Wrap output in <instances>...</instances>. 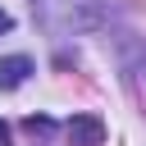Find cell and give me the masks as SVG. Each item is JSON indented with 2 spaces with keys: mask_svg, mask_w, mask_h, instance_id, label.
<instances>
[{
  "mask_svg": "<svg viewBox=\"0 0 146 146\" xmlns=\"http://www.w3.org/2000/svg\"><path fill=\"white\" fill-rule=\"evenodd\" d=\"M68 137H73V146H100L105 141V123L96 114H73L68 119Z\"/></svg>",
  "mask_w": 146,
  "mask_h": 146,
  "instance_id": "6da1fadb",
  "label": "cell"
},
{
  "mask_svg": "<svg viewBox=\"0 0 146 146\" xmlns=\"http://www.w3.org/2000/svg\"><path fill=\"white\" fill-rule=\"evenodd\" d=\"M32 78V59L27 55H5L0 59V91H14Z\"/></svg>",
  "mask_w": 146,
  "mask_h": 146,
  "instance_id": "7a4b0ae2",
  "label": "cell"
},
{
  "mask_svg": "<svg viewBox=\"0 0 146 146\" xmlns=\"http://www.w3.org/2000/svg\"><path fill=\"white\" fill-rule=\"evenodd\" d=\"M23 128H27V132H32V137H36V132H50V128H55V123H50V119H46V114H32V119H23Z\"/></svg>",
  "mask_w": 146,
  "mask_h": 146,
  "instance_id": "3957f363",
  "label": "cell"
},
{
  "mask_svg": "<svg viewBox=\"0 0 146 146\" xmlns=\"http://www.w3.org/2000/svg\"><path fill=\"white\" fill-rule=\"evenodd\" d=\"M9 27H14V18H9V14H5V9H0V36H5V32H9Z\"/></svg>",
  "mask_w": 146,
  "mask_h": 146,
  "instance_id": "277c9868",
  "label": "cell"
},
{
  "mask_svg": "<svg viewBox=\"0 0 146 146\" xmlns=\"http://www.w3.org/2000/svg\"><path fill=\"white\" fill-rule=\"evenodd\" d=\"M0 146H9V128L5 123H0Z\"/></svg>",
  "mask_w": 146,
  "mask_h": 146,
  "instance_id": "5b68a950",
  "label": "cell"
}]
</instances>
